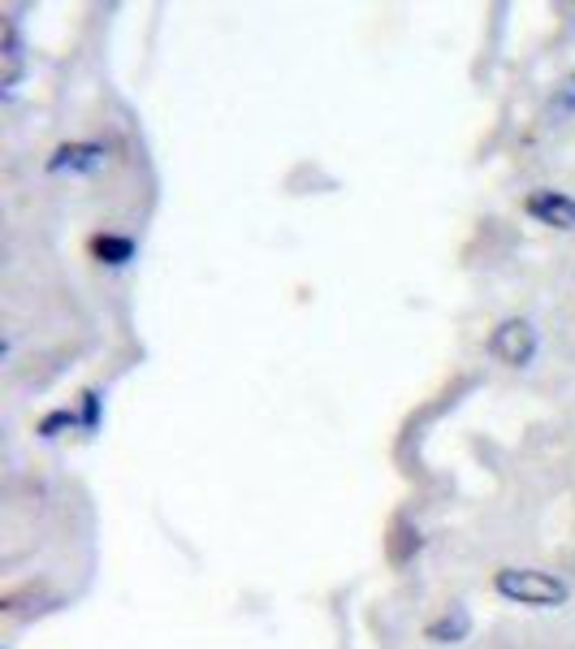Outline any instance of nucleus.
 <instances>
[{
	"label": "nucleus",
	"instance_id": "nucleus-1",
	"mask_svg": "<svg viewBox=\"0 0 575 649\" xmlns=\"http://www.w3.org/2000/svg\"><path fill=\"white\" fill-rule=\"evenodd\" d=\"M493 593L515 602V607H567L572 602V585L554 571L541 568H497L493 571Z\"/></svg>",
	"mask_w": 575,
	"mask_h": 649
},
{
	"label": "nucleus",
	"instance_id": "nucleus-2",
	"mask_svg": "<svg viewBox=\"0 0 575 649\" xmlns=\"http://www.w3.org/2000/svg\"><path fill=\"white\" fill-rule=\"evenodd\" d=\"M541 351V338H536V324L524 317H506V321L493 324L490 333V356L506 368H528Z\"/></svg>",
	"mask_w": 575,
	"mask_h": 649
},
{
	"label": "nucleus",
	"instance_id": "nucleus-3",
	"mask_svg": "<svg viewBox=\"0 0 575 649\" xmlns=\"http://www.w3.org/2000/svg\"><path fill=\"white\" fill-rule=\"evenodd\" d=\"M524 212L541 226H549V230H575V196H567V191L536 187L533 196L524 200Z\"/></svg>",
	"mask_w": 575,
	"mask_h": 649
},
{
	"label": "nucleus",
	"instance_id": "nucleus-4",
	"mask_svg": "<svg viewBox=\"0 0 575 649\" xmlns=\"http://www.w3.org/2000/svg\"><path fill=\"white\" fill-rule=\"evenodd\" d=\"M109 161V148L104 143H91V139H74V143H61L43 169L48 173H95V169H104Z\"/></svg>",
	"mask_w": 575,
	"mask_h": 649
},
{
	"label": "nucleus",
	"instance_id": "nucleus-5",
	"mask_svg": "<svg viewBox=\"0 0 575 649\" xmlns=\"http://www.w3.org/2000/svg\"><path fill=\"white\" fill-rule=\"evenodd\" d=\"M467 637H472V610L467 607L442 610L437 619L424 623V641H433V646H458Z\"/></svg>",
	"mask_w": 575,
	"mask_h": 649
},
{
	"label": "nucleus",
	"instance_id": "nucleus-6",
	"mask_svg": "<svg viewBox=\"0 0 575 649\" xmlns=\"http://www.w3.org/2000/svg\"><path fill=\"white\" fill-rule=\"evenodd\" d=\"M87 247H91V256H95L100 264H109V269H122V264H130V260H134V251H139L130 234H95Z\"/></svg>",
	"mask_w": 575,
	"mask_h": 649
},
{
	"label": "nucleus",
	"instance_id": "nucleus-7",
	"mask_svg": "<svg viewBox=\"0 0 575 649\" xmlns=\"http://www.w3.org/2000/svg\"><path fill=\"white\" fill-rule=\"evenodd\" d=\"M100 420H104V399H100V390H82L79 395V429L82 433H95Z\"/></svg>",
	"mask_w": 575,
	"mask_h": 649
},
{
	"label": "nucleus",
	"instance_id": "nucleus-8",
	"mask_svg": "<svg viewBox=\"0 0 575 649\" xmlns=\"http://www.w3.org/2000/svg\"><path fill=\"white\" fill-rule=\"evenodd\" d=\"M65 429H79V411H70V407L48 411L40 425H36V433H40V438H61Z\"/></svg>",
	"mask_w": 575,
	"mask_h": 649
},
{
	"label": "nucleus",
	"instance_id": "nucleus-9",
	"mask_svg": "<svg viewBox=\"0 0 575 649\" xmlns=\"http://www.w3.org/2000/svg\"><path fill=\"white\" fill-rule=\"evenodd\" d=\"M549 109H554V118H567V113H575V74L563 79V87L554 91V104H549Z\"/></svg>",
	"mask_w": 575,
	"mask_h": 649
}]
</instances>
